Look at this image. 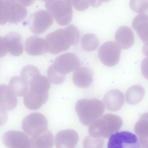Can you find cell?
<instances>
[{"label":"cell","instance_id":"6da1fadb","mask_svg":"<svg viewBox=\"0 0 148 148\" xmlns=\"http://www.w3.org/2000/svg\"><path fill=\"white\" fill-rule=\"evenodd\" d=\"M45 39L48 45V52L57 54L67 50L71 46L77 45L80 33L75 26L70 24L65 28L58 29L49 33Z\"/></svg>","mask_w":148,"mask_h":148},{"label":"cell","instance_id":"7a4b0ae2","mask_svg":"<svg viewBox=\"0 0 148 148\" xmlns=\"http://www.w3.org/2000/svg\"><path fill=\"white\" fill-rule=\"evenodd\" d=\"M75 110L80 122L88 126L102 116L105 106L99 99H82L77 101Z\"/></svg>","mask_w":148,"mask_h":148},{"label":"cell","instance_id":"3957f363","mask_svg":"<svg viewBox=\"0 0 148 148\" xmlns=\"http://www.w3.org/2000/svg\"><path fill=\"white\" fill-rule=\"evenodd\" d=\"M45 7L56 22L61 26L68 25L72 19L73 11L70 0H47Z\"/></svg>","mask_w":148,"mask_h":148},{"label":"cell","instance_id":"277c9868","mask_svg":"<svg viewBox=\"0 0 148 148\" xmlns=\"http://www.w3.org/2000/svg\"><path fill=\"white\" fill-rule=\"evenodd\" d=\"M21 126L26 134L32 138L38 136L47 130L48 121L43 114L33 112L23 119Z\"/></svg>","mask_w":148,"mask_h":148},{"label":"cell","instance_id":"5b68a950","mask_svg":"<svg viewBox=\"0 0 148 148\" xmlns=\"http://www.w3.org/2000/svg\"><path fill=\"white\" fill-rule=\"evenodd\" d=\"M50 66L59 74L66 75L79 68L80 61L75 54L67 52L56 57Z\"/></svg>","mask_w":148,"mask_h":148},{"label":"cell","instance_id":"8992f818","mask_svg":"<svg viewBox=\"0 0 148 148\" xmlns=\"http://www.w3.org/2000/svg\"><path fill=\"white\" fill-rule=\"evenodd\" d=\"M139 140L134 134L128 131L117 132L111 135L108 148H140Z\"/></svg>","mask_w":148,"mask_h":148},{"label":"cell","instance_id":"52a82bcc","mask_svg":"<svg viewBox=\"0 0 148 148\" xmlns=\"http://www.w3.org/2000/svg\"><path fill=\"white\" fill-rule=\"evenodd\" d=\"M121 52L120 48L114 41H108L101 45L98 51L101 62L108 66H112L119 62Z\"/></svg>","mask_w":148,"mask_h":148},{"label":"cell","instance_id":"ba28073f","mask_svg":"<svg viewBox=\"0 0 148 148\" xmlns=\"http://www.w3.org/2000/svg\"><path fill=\"white\" fill-rule=\"evenodd\" d=\"M2 140L8 148H32L30 138L21 131L8 130L3 135Z\"/></svg>","mask_w":148,"mask_h":148},{"label":"cell","instance_id":"9c48e42d","mask_svg":"<svg viewBox=\"0 0 148 148\" xmlns=\"http://www.w3.org/2000/svg\"><path fill=\"white\" fill-rule=\"evenodd\" d=\"M53 21V17L49 12L45 10H39L32 15L31 29L35 34H42L51 26Z\"/></svg>","mask_w":148,"mask_h":148},{"label":"cell","instance_id":"30bf717a","mask_svg":"<svg viewBox=\"0 0 148 148\" xmlns=\"http://www.w3.org/2000/svg\"><path fill=\"white\" fill-rule=\"evenodd\" d=\"M77 132L72 129L61 130L58 132L55 137L56 148H73L79 140Z\"/></svg>","mask_w":148,"mask_h":148},{"label":"cell","instance_id":"8fae6325","mask_svg":"<svg viewBox=\"0 0 148 148\" xmlns=\"http://www.w3.org/2000/svg\"><path fill=\"white\" fill-rule=\"evenodd\" d=\"M104 105L108 110L117 111L121 109L124 103V95L120 90L116 89L110 90L104 95Z\"/></svg>","mask_w":148,"mask_h":148},{"label":"cell","instance_id":"7c38bea8","mask_svg":"<svg viewBox=\"0 0 148 148\" xmlns=\"http://www.w3.org/2000/svg\"><path fill=\"white\" fill-rule=\"evenodd\" d=\"M115 42L123 49L131 47L134 42L133 33L129 27L124 26L119 27L116 31L114 36Z\"/></svg>","mask_w":148,"mask_h":148},{"label":"cell","instance_id":"4fadbf2b","mask_svg":"<svg viewBox=\"0 0 148 148\" xmlns=\"http://www.w3.org/2000/svg\"><path fill=\"white\" fill-rule=\"evenodd\" d=\"M17 103V98L8 85L0 84V108L5 110L14 109Z\"/></svg>","mask_w":148,"mask_h":148},{"label":"cell","instance_id":"5bb4252c","mask_svg":"<svg viewBox=\"0 0 148 148\" xmlns=\"http://www.w3.org/2000/svg\"><path fill=\"white\" fill-rule=\"evenodd\" d=\"M93 78L92 71L86 67L78 68L73 75V81L77 87L82 88H86L92 84Z\"/></svg>","mask_w":148,"mask_h":148},{"label":"cell","instance_id":"9a60e30c","mask_svg":"<svg viewBox=\"0 0 148 148\" xmlns=\"http://www.w3.org/2000/svg\"><path fill=\"white\" fill-rule=\"evenodd\" d=\"M27 50L32 55H42L48 52V45L45 38L33 36L28 40Z\"/></svg>","mask_w":148,"mask_h":148},{"label":"cell","instance_id":"2e32d148","mask_svg":"<svg viewBox=\"0 0 148 148\" xmlns=\"http://www.w3.org/2000/svg\"><path fill=\"white\" fill-rule=\"evenodd\" d=\"M148 15L145 14L136 16L132 22L133 28L144 43V46H146L148 44Z\"/></svg>","mask_w":148,"mask_h":148},{"label":"cell","instance_id":"e0dca14e","mask_svg":"<svg viewBox=\"0 0 148 148\" xmlns=\"http://www.w3.org/2000/svg\"><path fill=\"white\" fill-rule=\"evenodd\" d=\"M30 139L32 148H52L53 145V135L48 130Z\"/></svg>","mask_w":148,"mask_h":148},{"label":"cell","instance_id":"ac0fdd59","mask_svg":"<svg viewBox=\"0 0 148 148\" xmlns=\"http://www.w3.org/2000/svg\"><path fill=\"white\" fill-rule=\"evenodd\" d=\"M48 97L49 94L40 95L27 93L24 96L23 102L28 109L36 110L46 102Z\"/></svg>","mask_w":148,"mask_h":148},{"label":"cell","instance_id":"d6986e66","mask_svg":"<svg viewBox=\"0 0 148 148\" xmlns=\"http://www.w3.org/2000/svg\"><path fill=\"white\" fill-rule=\"evenodd\" d=\"M145 93V89L142 86L138 85L132 86L126 92V101L131 105L137 104L143 99Z\"/></svg>","mask_w":148,"mask_h":148},{"label":"cell","instance_id":"ffe728a7","mask_svg":"<svg viewBox=\"0 0 148 148\" xmlns=\"http://www.w3.org/2000/svg\"><path fill=\"white\" fill-rule=\"evenodd\" d=\"M9 86L16 96L19 97L24 96L29 90L28 85L21 76L11 77Z\"/></svg>","mask_w":148,"mask_h":148},{"label":"cell","instance_id":"44dd1931","mask_svg":"<svg viewBox=\"0 0 148 148\" xmlns=\"http://www.w3.org/2000/svg\"><path fill=\"white\" fill-rule=\"evenodd\" d=\"M81 44L82 49L87 51H93L98 47L99 41L98 38L95 34L87 33L82 37Z\"/></svg>","mask_w":148,"mask_h":148},{"label":"cell","instance_id":"7402d4cb","mask_svg":"<svg viewBox=\"0 0 148 148\" xmlns=\"http://www.w3.org/2000/svg\"><path fill=\"white\" fill-rule=\"evenodd\" d=\"M130 6L134 12L141 14H147L148 1L147 0H131Z\"/></svg>","mask_w":148,"mask_h":148},{"label":"cell","instance_id":"603a6c76","mask_svg":"<svg viewBox=\"0 0 148 148\" xmlns=\"http://www.w3.org/2000/svg\"><path fill=\"white\" fill-rule=\"evenodd\" d=\"M47 74L50 81L54 84H62L65 79L66 75L59 74L50 65L48 68Z\"/></svg>","mask_w":148,"mask_h":148},{"label":"cell","instance_id":"cb8c5ba5","mask_svg":"<svg viewBox=\"0 0 148 148\" xmlns=\"http://www.w3.org/2000/svg\"><path fill=\"white\" fill-rule=\"evenodd\" d=\"M71 2L75 8L79 11L86 10L90 4L89 1L88 0H71Z\"/></svg>","mask_w":148,"mask_h":148},{"label":"cell","instance_id":"d4e9b609","mask_svg":"<svg viewBox=\"0 0 148 148\" xmlns=\"http://www.w3.org/2000/svg\"><path fill=\"white\" fill-rule=\"evenodd\" d=\"M7 119L8 114L6 111L0 108V126L4 125Z\"/></svg>","mask_w":148,"mask_h":148},{"label":"cell","instance_id":"484cf974","mask_svg":"<svg viewBox=\"0 0 148 148\" xmlns=\"http://www.w3.org/2000/svg\"><path fill=\"white\" fill-rule=\"evenodd\" d=\"M90 4L93 7H96L100 6L102 3L101 1H89Z\"/></svg>","mask_w":148,"mask_h":148}]
</instances>
